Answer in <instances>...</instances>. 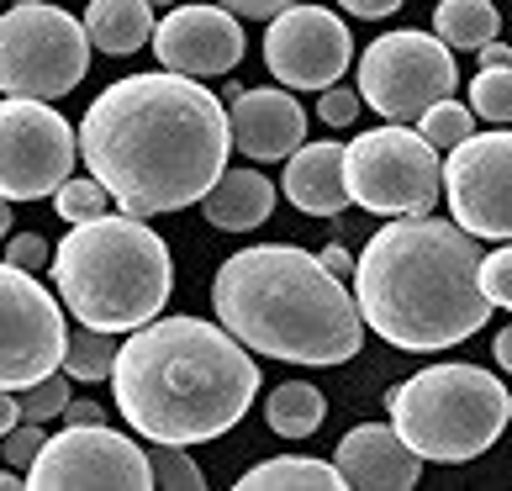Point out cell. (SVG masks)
<instances>
[{
  "label": "cell",
  "instance_id": "42",
  "mask_svg": "<svg viewBox=\"0 0 512 491\" xmlns=\"http://www.w3.org/2000/svg\"><path fill=\"white\" fill-rule=\"evenodd\" d=\"M6 233H11V201L0 196V238H6Z\"/></svg>",
  "mask_w": 512,
  "mask_h": 491
},
{
  "label": "cell",
  "instance_id": "12",
  "mask_svg": "<svg viewBox=\"0 0 512 491\" xmlns=\"http://www.w3.org/2000/svg\"><path fill=\"white\" fill-rule=\"evenodd\" d=\"M27 486L32 491H69V486L143 491V486H154V470H148V449H138L127 433L106 428V423H69L32 460Z\"/></svg>",
  "mask_w": 512,
  "mask_h": 491
},
{
  "label": "cell",
  "instance_id": "1",
  "mask_svg": "<svg viewBox=\"0 0 512 491\" xmlns=\"http://www.w3.org/2000/svg\"><path fill=\"white\" fill-rule=\"evenodd\" d=\"M227 154L233 127L222 101L175 69L106 85L80 122V159L132 217L196 206L222 180Z\"/></svg>",
  "mask_w": 512,
  "mask_h": 491
},
{
  "label": "cell",
  "instance_id": "7",
  "mask_svg": "<svg viewBox=\"0 0 512 491\" xmlns=\"http://www.w3.org/2000/svg\"><path fill=\"white\" fill-rule=\"evenodd\" d=\"M90 69V32L69 11L16 0L0 16V96L59 101Z\"/></svg>",
  "mask_w": 512,
  "mask_h": 491
},
{
  "label": "cell",
  "instance_id": "4",
  "mask_svg": "<svg viewBox=\"0 0 512 491\" xmlns=\"http://www.w3.org/2000/svg\"><path fill=\"white\" fill-rule=\"evenodd\" d=\"M212 307L217 323L264 360L344 365L365 344L359 301L322 254L296 243H254L227 254L212 280Z\"/></svg>",
  "mask_w": 512,
  "mask_h": 491
},
{
  "label": "cell",
  "instance_id": "3",
  "mask_svg": "<svg viewBox=\"0 0 512 491\" xmlns=\"http://www.w3.org/2000/svg\"><path fill=\"white\" fill-rule=\"evenodd\" d=\"M481 238L433 212L396 217L370 233L354 259V301L365 328L391 349L433 354L486 328L491 296L481 291Z\"/></svg>",
  "mask_w": 512,
  "mask_h": 491
},
{
  "label": "cell",
  "instance_id": "41",
  "mask_svg": "<svg viewBox=\"0 0 512 491\" xmlns=\"http://www.w3.org/2000/svg\"><path fill=\"white\" fill-rule=\"evenodd\" d=\"M27 481L22 476H16V465H6V470H0V491H22Z\"/></svg>",
  "mask_w": 512,
  "mask_h": 491
},
{
  "label": "cell",
  "instance_id": "30",
  "mask_svg": "<svg viewBox=\"0 0 512 491\" xmlns=\"http://www.w3.org/2000/svg\"><path fill=\"white\" fill-rule=\"evenodd\" d=\"M43 444H48V433H43V423H16L11 433H6V444H0V449H6V465H16V470H22V476H27V470H32V460L37 455H43Z\"/></svg>",
  "mask_w": 512,
  "mask_h": 491
},
{
  "label": "cell",
  "instance_id": "26",
  "mask_svg": "<svg viewBox=\"0 0 512 491\" xmlns=\"http://www.w3.org/2000/svg\"><path fill=\"white\" fill-rule=\"evenodd\" d=\"M470 111L486 122H512V64L507 69H481L470 80Z\"/></svg>",
  "mask_w": 512,
  "mask_h": 491
},
{
  "label": "cell",
  "instance_id": "18",
  "mask_svg": "<svg viewBox=\"0 0 512 491\" xmlns=\"http://www.w3.org/2000/svg\"><path fill=\"white\" fill-rule=\"evenodd\" d=\"M280 191L296 212L307 217H338L349 201V180H344V148L338 143H301L286 159V180Z\"/></svg>",
  "mask_w": 512,
  "mask_h": 491
},
{
  "label": "cell",
  "instance_id": "6",
  "mask_svg": "<svg viewBox=\"0 0 512 491\" xmlns=\"http://www.w3.org/2000/svg\"><path fill=\"white\" fill-rule=\"evenodd\" d=\"M391 428L433 465H465L486 455L512 423V396L491 370L428 365L386 396Z\"/></svg>",
  "mask_w": 512,
  "mask_h": 491
},
{
  "label": "cell",
  "instance_id": "38",
  "mask_svg": "<svg viewBox=\"0 0 512 491\" xmlns=\"http://www.w3.org/2000/svg\"><path fill=\"white\" fill-rule=\"evenodd\" d=\"M476 53H481V69H507V64H512V48L497 43V37H491L486 48H476Z\"/></svg>",
  "mask_w": 512,
  "mask_h": 491
},
{
  "label": "cell",
  "instance_id": "25",
  "mask_svg": "<svg viewBox=\"0 0 512 491\" xmlns=\"http://www.w3.org/2000/svg\"><path fill=\"white\" fill-rule=\"evenodd\" d=\"M106 201H111V191H106L96 175H85V180H64L59 191H53V212H59L69 228H74V222L101 217V212H106Z\"/></svg>",
  "mask_w": 512,
  "mask_h": 491
},
{
  "label": "cell",
  "instance_id": "31",
  "mask_svg": "<svg viewBox=\"0 0 512 491\" xmlns=\"http://www.w3.org/2000/svg\"><path fill=\"white\" fill-rule=\"evenodd\" d=\"M481 291L491 296V307H507L512 312V243L481 259Z\"/></svg>",
  "mask_w": 512,
  "mask_h": 491
},
{
  "label": "cell",
  "instance_id": "17",
  "mask_svg": "<svg viewBox=\"0 0 512 491\" xmlns=\"http://www.w3.org/2000/svg\"><path fill=\"white\" fill-rule=\"evenodd\" d=\"M333 465L344 470V486H386L402 491L423 476V455L386 423H359L333 449Z\"/></svg>",
  "mask_w": 512,
  "mask_h": 491
},
{
  "label": "cell",
  "instance_id": "36",
  "mask_svg": "<svg viewBox=\"0 0 512 491\" xmlns=\"http://www.w3.org/2000/svg\"><path fill=\"white\" fill-rule=\"evenodd\" d=\"M16 423H22V402H16L11 386H0V439H6Z\"/></svg>",
  "mask_w": 512,
  "mask_h": 491
},
{
  "label": "cell",
  "instance_id": "15",
  "mask_svg": "<svg viewBox=\"0 0 512 491\" xmlns=\"http://www.w3.org/2000/svg\"><path fill=\"white\" fill-rule=\"evenodd\" d=\"M154 59L191 80H217L233 74L243 59V27L227 6H175L154 27Z\"/></svg>",
  "mask_w": 512,
  "mask_h": 491
},
{
  "label": "cell",
  "instance_id": "33",
  "mask_svg": "<svg viewBox=\"0 0 512 491\" xmlns=\"http://www.w3.org/2000/svg\"><path fill=\"white\" fill-rule=\"evenodd\" d=\"M6 259L22 264V270H43V264H48V243L37 233H16V238H6Z\"/></svg>",
  "mask_w": 512,
  "mask_h": 491
},
{
  "label": "cell",
  "instance_id": "14",
  "mask_svg": "<svg viewBox=\"0 0 512 491\" xmlns=\"http://www.w3.org/2000/svg\"><path fill=\"white\" fill-rule=\"evenodd\" d=\"M264 64L286 90H328L354 64V37L322 6H286L264 32Z\"/></svg>",
  "mask_w": 512,
  "mask_h": 491
},
{
  "label": "cell",
  "instance_id": "32",
  "mask_svg": "<svg viewBox=\"0 0 512 491\" xmlns=\"http://www.w3.org/2000/svg\"><path fill=\"white\" fill-rule=\"evenodd\" d=\"M359 106H365V101H359L354 90H338V85H328V90H322V101H317V111H322V122H328V127H349L359 117Z\"/></svg>",
  "mask_w": 512,
  "mask_h": 491
},
{
  "label": "cell",
  "instance_id": "10",
  "mask_svg": "<svg viewBox=\"0 0 512 491\" xmlns=\"http://www.w3.org/2000/svg\"><path fill=\"white\" fill-rule=\"evenodd\" d=\"M74 159H80V132L48 101H0V196L6 201L53 196L69 180Z\"/></svg>",
  "mask_w": 512,
  "mask_h": 491
},
{
  "label": "cell",
  "instance_id": "23",
  "mask_svg": "<svg viewBox=\"0 0 512 491\" xmlns=\"http://www.w3.org/2000/svg\"><path fill=\"white\" fill-rule=\"evenodd\" d=\"M502 16L491 0H444L439 11H433V32L444 37L449 48H486L491 37H497Z\"/></svg>",
  "mask_w": 512,
  "mask_h": 491
},
{
  "label": "cell",
  "instance_id": "34",
  "mask_svg": "<svg viewBox=\"0 0 512 491\" xmlns=\"http://www.w3.org/2000/svg\"><path fill=\"white\" fill-rule=\"evenodd\" d=\"M217 6H227L233 16H280L286 6H296V0H217Z\"/></svg>",
  "mask_w": 512,
  "mask_h": 491
},
{
  "label": "cell",
  "instance_id": "5",
  "mask_svg": "<svg viewBox=\"0 0 512 491\" xmlns=\"http://www.w3.org/2000/svg\"><path fill=\"white\" fill-rule=\"evenodd\" d=\"M53 286L69 317L101 333H132L154 323L175 286L164 238L132 212H101L74 222L53 254Z\"/></svg>",
  "mask_w": 512,
  "mask_h": 491
},
{
  "label": "cell",
  "instance_id": "24",
  "mask_svg": "<svg viewBox=\"0 0 512 491\" xmlns=\"http://www.w3.org/2000/svg\"><path fill=\"white\" fill-rule=\"evenodd\" d=\"M117 333H101V328H74L69 344H64V375L74 381L96 386V381H111V365H117Z\"/></svg>",
  "mask_w": 512,
  "mask_h": 491
},
{
  "label": "cell",
  "instance_id": "16",
  "mask_svg": "<svg viewBox=\"0 0 512 491\" xmlns=\"http://www.w3.org/2000/svg\"><path fill=\"white\" fill-rule=\"evenodd\" d=\"M227 127H233V148L254 164L291 159L307 143V111L291 90H238L227 106Z\"/></svg>",
  "mask_w": 512,
  "mask_h": 491
},
{
  "label": "cell",
  "instance_id": "20",
  "mask_svg": "<svg viewBox=\"0 0 512 491\" xmlns=\"http://www.w3.org/2000/svg\"><path fill=\"white\" fill-rule=\"evenodd\" d=\"M154 27L159 22H154L148 0H90V11H85L90 48L111 53V59H127L143 43H154Z\"/></svg>",
  "mask_w": 512,
  "mask_h": 491
},
{
  "label": "cell",
  "instance_id": "29",
  "mask_svg": "<svg viewBox=\"0 0 512 491\" xmlns=\"http://www.w3.org/2000/svg\"><path fill=\"white\" fill-rule=\"evenodd\" d=\"M148 470H154V486H180V491H196L206 481L201 465L180 444H154L148 449Z\"/></svg>",
  "mask_w": 512,
  "mask_h": 491
},
{
  "label": "cell",
  "instance_id": "27",
  "mask_svg": "<svg viewBox=\"0 0 512 491\" xmlns=\"http://www.w3.org/2000/svg\"><path fill=\"white\" fill-rule=\"evenodd\" d=\"M417 127H423V138L433 148H460L470 138V106H454V101H439L428 106L423 117H417Z\"/></svg>",
  "mask_w": 512,
  "mask_h": 491
},
{
  "label": "cell",
  "instance_id": "39",
  "mask_svg": "<svg viewBox=\"0 0 512 491\" xmlns=\"http://www.w3.org/2000/svg\"><path fill=\"white\" fill-rule=\"evenodd\" d=\"M64 418H69V423H101V407H96V402H74V396H69Z\"/></svg>",
  "mask_w": 512,
  "mask_h": 491
},
{
  "label": "cell",
  "instance_id": "8",
  "mask_svg": "<svg viewBox=\"0 0 512 491\" xmlns=\"http://www.w3.org/2000/svg\"><path fill=\"white\" fill-rule=\"evenodd\" d=\"M344 180H349V201L375 217H417V212H433V201L444 196L439 148L407 122L359 132L344 148Z\"/></svg>",
  "mask_w": 512,
  "mask_h": 491
},
{
  "label": "cell",
  "instance_id": "21",
  "mask_svg": "<svg viewBox=\"0 0 512 491\" xmlns=\"http://www.w3.org/2000/svg\"><path fill=\"white\" fill-rule=\"evenodd\" d=\"M322 418H328V402H322V391L307 386V381L275 386L270 402H264V423H270V433H280V439H307V433L322 428Z\"/></svg>",
  "mask_w": 512,
  "mask_h": 491
},
{
  "label": "cell",
  "instance_id": "28",
  "mask_svg": "<svg viewBox=\"0 0 512 491\" xmlns=\"http://www.w3.org/2000/svg\"><path fill=\"white\" fill-rule=\"evenodd\" d=\"M16 402H22V418H27V423L64 418V407H69V381H64V375H43V381H32V386L16 391Z\"/></svg>",
  "mask_w": 512,
  "mask_h": 491
},
{
  "label": "cell",
  "instance_id": "13",
  "mask_svg": "<svg viewBox=\"0 0 512 491\" xmlns=\"http://www.w3.org/2000/svg\"><path fill=\"white\" fill-rule=\"evenodd\" d=\"M444 196L465 233L512 243V132H470L449 148Z\"/></svg>",
  "mask_w": 512,
  "mask_h": 491
},
{
  "label": "cell",
  "instance_id": "43",
  "mask_svg": "<svg viewBox=\"0 0 512 491\" xmlns=\"http://www.w3.org/2000/svg\"><path fill=\"white\" fill-rule=\"evenodd\" d=\"M148 6H175V0H148Z\"/></svg>",
  "mask_w": 512,
  "mask_h": 491
},
{
  "label": "cell",
  "instance_id": "40",
  "mask_svg": "<svg viewBox=\"0 0 512 491\" xmlns=\"http://www.w3.org/2000/svg\"><path fill=\"white\" fill-rule=\"evenodd\" d=\"M491 360H497V365L512 375V328H502V333H497V349H491Z\"/></svg>",
  "mask_w": 512,
  "mask_h": 491
},
{
  "label": "cell",
  "instance_id": "19",
  "mask_svg": "<svg viewBox=\"0 0 512 491\" xmlns=\"http://www.w3.org/2000/svg\"><path fill=\"white\" fill-rule=\"evenodd\" d=\"M201 212L222 233H249L275 212V185L259 169H222V180L201 196Z\"/></svg>",
  "mask_w": 512,
  "mask_h": 491
},
{
  "label": "cell",
  "instance_id": "22",
  "mask_svg": "<svg viewBox=\"0 0 512 491\" xmlns=\"http://www.w3.org/2000/svg\"><path fill=\"white\" fill-rule=\"evenodd\" d=\"M243 491H264V486H317V491H333L344 486V470L333 460H312V455H275L254 470H243L238 476Z\"/></svg>",
  "mask_w": 512,
  "mask_h": 491
},
{
  "label": "cell",
  "instance_id": "9",
  "mask_svg": "<svg viewBox=\"0 0 512 491\" xmlns=\"http://www.w3.org/2000/svg\"><path fill=\"white\" fill-rule=\"evenodd\" d=\"M460 69L439 32H386L359 59V101L386 122H417L428 106L454 96Z\"/></svg>",
  "mask_w": 512,
  "mask_h": 491
},
{
  "label": "cell",
  "instance_id": "37",
  "mask_svg": "<svg viewBox=\"0 0 512 491\" xmlns=\"http://www.w3.org/2000/svg\"><path fill=\"white\" fill-rule=\"evenodd\" d=\"M322 264H328V270L344 280V275H354V254L344 249V243H328V249H322Z\"/></svg>",
  "mask_w": 512,
  "mask_h": 491
},
{
  "label": "cell",
  "instance_id": "35",
  "mask_svg": "<svg viewBox=\"0 0 512 491\" xmlns=\"http://www.w3.org/2000/svg\"><path fill=\"white\" fill-rule=\"evenodd\" d=\"M349 16H391V11H402V0H338Z\"/></svg>",
  "mask_w": 512,
  "mask_h": 491
},
{
  "label": "cell",
  "instance_id": "11",
  "mask_svg": "<svg viewBox=\"0 0 512 491\" xmlns=\"http://www.w3.org/2000/svg\"><path fill=\"white\" fill-rule=\"evenodd\" d=\"M64 301L22 264H0V386L22 391L64 365Z\"/></svg>",
  "mask_w": 512,
  "mask_h": 491
},
{
  "label": "cell",
  "instance_id": "2",
  "mask_svg": "<svg viewBox=\"0 0 512 491\" xmlns=\"http://www.w3.org/2000/svg\"><path fill=\"white\" fill-rule=\"evenodd\" d=\"M259 396V360L222 323L154 317L132 328L111 365V402L148 444H206L243 423Z\"/></svg>",
  "mask_w": 512,
  "mask_h": 491
}]
</instances>
